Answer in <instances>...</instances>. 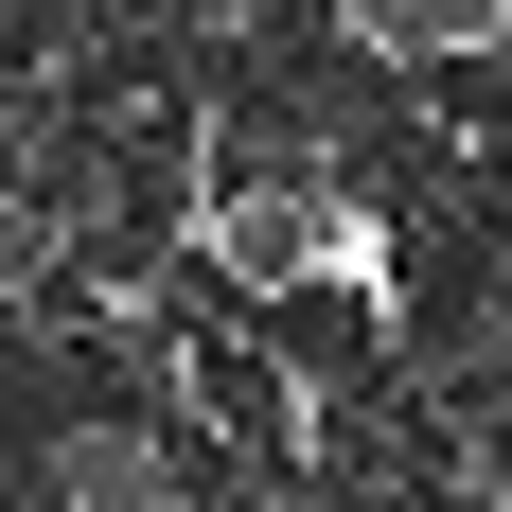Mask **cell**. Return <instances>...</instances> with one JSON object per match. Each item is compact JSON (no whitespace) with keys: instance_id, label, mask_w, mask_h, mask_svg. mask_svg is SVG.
Instances as JSON below:
<instances>
[{"instance_id":"2","label":"cell","mask_w":512,"mask_h":512,"mask_svg":"<svg viewBox=\"0 0 512 512\" xmlns=\"http://www.w3.org/2000/svg\"><path fill=\"white\" fill-rule=\"evenodd\" d=\"M354 53H389V71H477V53H512V0H318Z\"/></svg>"},{"instance_id":"3","label":"cell","mask_w":512,"mask_h":512,"mask_svg":"<svg viewBox=\"0 0 512 512\" xmlns=\"http://www.w3.org/2000/svg\"><path fill=\"white\" fill-rule=\"evenodd\" d=\"M53 512H177V460L142 424H71L53 442Z\"/></svg>"},{"instance_id":"1","label":"cell","mask_w":512,"mask_h":512,"mask_svg":"<svg viewBox=\"0 0 512 512\" xmlns=\"http://www.w3.org/2000/svg\"><path fill=\"white\" fill-rule=\"evenodd\" d=\"M195 265L230 301H301V283H389V212L336 159H230L195 195Z\"/></svg>"}]
</instances>
